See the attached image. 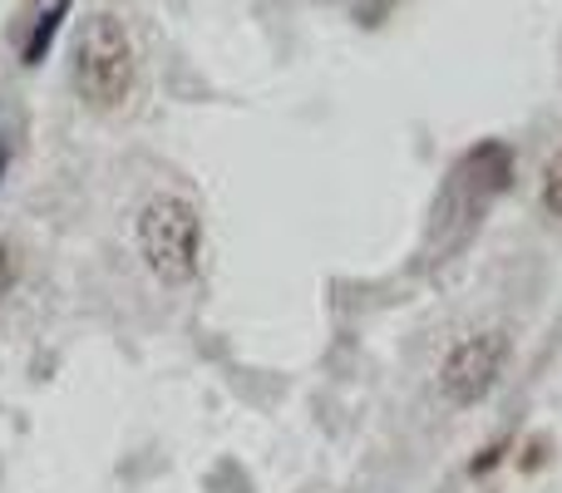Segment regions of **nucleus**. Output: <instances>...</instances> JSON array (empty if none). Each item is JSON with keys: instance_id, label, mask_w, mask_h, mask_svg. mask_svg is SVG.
<instances>
[{"instance_id": "f257e3e1", "label": "nucleus", "mask_w": 562, "mask_h": 493, "mask_svg": "<svg viewBox=\"0 0 562 493\" xmlns=\"http://www.w3.org/2000/svg\"><path fill=\"white\" fill-rule=\"evenodd\" d=\"M134 247L164 291H183L203 267V213L183 193H148L134 213Z\"/></svg>"}, {"instance_id": "f03ea898", "label": "nucleus", "mask_w": 562, "mask_h": 493, "mask_svg": "<svg viewBox=\"0 0 562 493\" xmlns=\"http://www.w3.org/2000/svg\"><path fill=\"white\" fill-rule=\"evenodd\" d=\"M69 85L99 114H119L128 109L138 85V49L128 40L124 20L109 15V10H94V15L79 25L75 49H69Z\"/></svg>"}, {"instance_id": "7ed1b4c3", "label": "nucleus", "mask_w": 562, "mask_h": 493, "mask_svg": "<svg viewBox=\"0 0 562 493\" xmlns=\"http://www.w3.org/2000/svg\"><path fill=\"white\" fill-rule=\"evenodd\" d=\"M504 366H508V336L498 326H479L445 350V360H439V370H435V390L445 405L474 410L479 400L498 385Z\"/></svg>"}, {"instance_id": "20e7f679", "label": "nucleus", "mask_w": 562, "mask_h": 493, "mask_svg": "<svg viewBox=\"0 0 562 493\" xmlns=\"http://www.w3.org/2000/svg\"><path fill=\"white\" fill-rule=\"evenodd\" d=\"M75 10V0H55V5L40 15V25H35V35H30V45H25V65H40L45 59V49H49V40H55V30H59V20Z\"/></svg>"}, {"instance_id": "39448f33", "label": "nucleus", "mask_w": 562, "mask_h": 493, "mask_svg": "<svg viewBox=\"0 0 562 493\" xmlns=\"http://www.w3.org/2000/svg\"><path fill=\"white\" fill-rule=\"evenodd\" d=\"M543 208L553 217H562V148L548 158V168H543Z\"/></svg>"}, {"instance_id": "423d86ee", "label": "nucleus", "mask_w": 562, "mask_h": 493, "mask_svg": "<svg viewBox=\"0 0 562 493\" xmlns=\"http://www.w3.org/2000/svg\"><path fill=\"white\" fill-rule=\"evenodd\" d=\"M20 281V257H15V247L10 243H0V301L10 296V287Z\"/></svg>"}]
</instances>
